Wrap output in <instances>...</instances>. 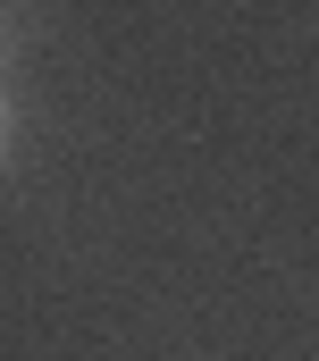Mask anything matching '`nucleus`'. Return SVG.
Masks as SVG:
<instances>
[{
    "label": "nucleus",
    "instance_id": "1",
    "mask_svg": "<svg viewBox=\"0 0 319 361\" xmlns=\"http://www.w3.org/2000/svg\"><path fill=\"white\" fill-rule=\"evenodd\" d=\"M0 152H8V101H0Z\"/></svg>",
    "mask_w": 319,
    "mask_h": 361
}]
</instances>
